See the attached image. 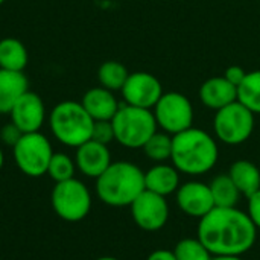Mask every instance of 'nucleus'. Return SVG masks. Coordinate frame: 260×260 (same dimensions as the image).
I'll list each match as a JSON object with an SVG mask.
<instances>
[{"mask_svg": "<svg viewBox=\"0 0 260 260\" xmlns=\"http://www.w3.org/2000/svg\"><path fill=\"white\" fill-rule=\"evenodd\" d=\"M248 213L238 207H215L200 219L197 238L212 256H244L257 239Z\"/></svg>", "mask_w": 260, "mask_h": 260, "instance_id": "nucleus-1", "label": "nucleus"}, {"mask_svg": "<svg viewBox=\"0 0 260 260\" xmlns=\"http://www.w3.org/2000/svg\"><path fill=\"white\" fill-rule=\"evenodd\" d=\"M219 158L216 139L204 129L189 128L172 136L171 163L180 174L198 177L210 172Z\"/></svg>", "mask_w": 260, "mask_h": 260, "instance_id": "nucleus-2", "label": "nucleus"}, {"mask_svg": "<svg viewBox=\"0 0 260 260\" xmlns=\"http://www.w3.org/2000/svg\"><path fill=\"white\" fill-rule=\"evenodd\" d=\"M145 190V172L131 161H113L96 178L98 198L110 207H129Z\"/></svg>", "mask_w": 260, "mask_h": 260, "instance_id": "nucleus-3", "label": "nucleus"}, {"mask_svg": "<svg viewBox=\"0 0 260 260\" xmlns=\"http://www.w3.org/2000/svg\"><path fill=\"white\" fill-rule=\"evenodd\" d=\"M94 120L81 102L62 101L49 113V128L53 137L69 148H78L91 139Z\"/></svg>", "mask_w": 260, "mask_h": 260, "instance_id": "nucleus-4", "label": "nucleus"}, {"mask_svg": "<svg viewBox=\"0 0 260 260\" xmlns=\"http://www.w3.org/2000/svg\"><path fill=\"white\" fill-rule=\"evenodd\" d=\"M114 140L128 149H139L157 133V122L152 110L133 105H120L111 119Z\"/></svg>", "mask_w": 260, "mask_h": 260, "instance_id": "nucleus-5", "label": "nucleus"}, {"mask_svg": "<svg viewBox=\"0 0 260 260\" xmlns=\"http://www.w3.org/2000/svg\"><path fill=\"white\" fill-rule=\"evenodd\" d=\"M254 113H251L239 101L218 110L213 119L215 137L229 146H238L245 143L254 131Z\"/></svg>", "mask_w": 260, "mask_h": 260, "instance_id": "nucleus-6", "label": "nucleus"}, {"mask_svg": "<svg viewBox=\"0 0 260 260\" xmlns=\"http://www.w3.org/2000/svg\"><path fill=\"white\" fill-rule=\"evenodd\" d=\"M53 212L67 222L82 221L91 210V193L78 178L55 183L52 190Z\"/></svg>", "mask_w": 260, "mask_h": 260, "instance_id": "nucleus-7", "label": "nucleus"}, {"mask_svg": "<svg viewBox=\"0 0 260 260\" xmlns=\"http://www.w3.org/2000/svg\"><path fill=\"white\" fill-rule=\"evenodd\" d=\"M12 155L17 168L24 175L38 178L47 174L53 149L49 139L37 131L23 134L17 145L12 148Z\"/></svg>", "mask_w": 260, "mask_h": 260, "instance_id": "nucleus-8", "label": "nucleus"}, {"mask_svg": "<svg viewBox=\"0 0 260 260\" xmlns=\"http://www.w3.org/2000/svg\"><path fill=\"white\" fill-rule=\"evenodd\" d=\"M157 126L171 134H180L193 126V105L187 96L178 91L163 93L152 108Z\"/></svg>", "mask_w": 260, "mask_h": 260, "instance_id": "nucleus-9", "label": "nucleus"}, {"mask_svg": "<svg viewBox=\"0 0 260 260\" xmlns=\"http://www.w3.org/2000/svg\"><path fill=\"white\" fill-rule=\"evenodd\" d=\"M136 225L145 232L161 230L169 219V204L166 197L143 190L129 206Z\"/></svg>", "mask_w": 260, "mask_h": 260, "instance_id": "nucleus-10", "label": "nucleus"}, {"mask_svg": "<svg viewBox=\"0 0 260 260\" xmlns=\"http://www.w3.org/2000/svg\"><path fill=\"white\" fill-rule=\"evenodd\" d=\"M120 93L126 105L152 110L165 91L160 79L152 73L134 72L129 73Z\"/></svg>", "mask_w": 260, "mask_h": 260, "instance_id": "nucleus-11", "label": "nucleus"}, {"mask_svg": "<svg viewBox=\"0 0 260 260\" xmlns=\"http://www.w3.org/2000/svg\"><path fill=\"white\" fill-rule=\"evenodd\" d=\"M175 200L178 209L186 216L197 219H201L212 209H215V201L209 184L198 180H190L180 184L175 192Z\"/></svg>", "mask_w": 260, "mask_h": 260, "instance_id": "nucleus-12", "label": "nucleus"}, {"mask_svg": "<svg viewBox=\"0 0 260 260\" xmlns=\"http://www.w3.org/2000/svg\"><path fill=\"white\" fill-rule=\"evenodd\" d=\"M9 116L11 122L15 123L23 134L37 133L46 122V107L43 99L37 93L27 90L15 102Z\"/></svg>", "mask_w": 260, "mask_h": 260, "instance_id": "nucleus-13", "label": "nucleus"}, {"mask_svg": "<svg viewBox=\"0 0 260 260\" xmlns=\"http://www.w3.org/2000/svg\"><path fill=\"white\" fill-rule=\"evenodd\" d=\"M75 163H76V169L82 175L96 180L113 163L108 145H102L90 139L88 142L76 148Z\"/></svg>", "mask_w": 260, "mask_h": 260, "instance_id": "nucleus-14", "label": "nucleus"}, {"mask_svg": "<svg viewBox=\"0 0 260 260\" xmlns=\"http://www.w3.org/2000/svg\"><path fill=\"white\" fill-rule=\"evenodd\" d=\"M200 101L209 110H221L238 101V87L230 84L224 76H213L200 87Z\"/></svg>", "mask_w": 260, "mask_h": 260, "instance_id": "nucleus-15", "label": "nucleus"}, {"mask_svg": "<svg viewBox=\"0 0 260 260\" xmlns=\"http://www.w3.org/2000/svg\"><path fill=\"white\" fill-rule=\"evenodd\" d=\"M81 104L94 122L111 120L117 110L120 108V104L114 96V91L104 88L101 85L87 90L81 99Z\"/></svg>", "mask_w": 260, "mask_h": 260, "instance_id": "nucleus-16", "label": "nucleus"}, {"mask_svg": "<svg viewBox=\"0 0 260 260\" xmlns=\"http://www.w3.org/2000/svg\"><path fill=\"white\" fill-rule=\"evenodd\" d=\"M180 172L171 163H155L145 172V189L161 197H169L180 187Z\"/></svg>", "mask_w": 260, "mask_h": 260, "instance_id": "nucleus-17", "label": "nucleus"}, {"mask_svg": "<svg viewBox=\"0 0 260 260\" xmlns=\"http://www.w3.org/2000/svg\"><path fill=\"white\" fill-rule=\"evenodd\" d=\"M29 90V81L23 72L0 69V114H9L15 102Z\"/></svg>", "mask_w": 260, "mask_h": 260, "instance_id": "nucleus-18", "label": "nucleus"}, {"mask_svg": "<svg viewBox=\"0 0 260 260\" xmlns=\"http://www.w3.org/2000/svg\"><path fill=\"white\" fill-rule=\"evenodd\" d=\"M229 175L245 198L260 189V169L250 160H236L230 166Z\"/></svg>", "mask_w": 260, "mask_h": 260, "instance_id": "nucleus-19", "label": "nucleus"}, {"mask_svg": "<svg viewBox=\"0 0 260 260\" xmlns=\"http://www.w3.org/2000/svg\"><path fill=\"white\" fill-rule=\"evenodd\" d=\"M27 49L18 38L5 37L0 40V69L23 72L27 66Z\"/></svg>", "mask_w": 260, "mask_h": 260, "instance_id": "nucleus-20", "label": "nucleus"}, {"mask_svg": "<svg viewBox=\"0 0 260 260\" xmlns=\"http://www.w3.org/2000/svg\"><path fill=\"white\" fill-rule=\"evenodd\" d=\"M215 207H236L242 193L229 174H219L209 183Z\"/></svg>", "mask_w": 260, "mask_h": 260, "instance_id": "nucleus-21", "label": "nucleus"}, {"mask_svg": "<svg viewBox=\"0 0 260 260\" xmlns=\"http://www.w3.org/2000/svg\"><path fill=\"white\" fill-rule=\"evenodd\" d=\"M129 76L128 69L120 61H105L98 69V81L101 87L108 88L111 91H120L123 84Z\"/></svg>", "mask_w": 260, "mask_h": 260, "instance_id": "nucleus-22", "label": "nucleus"}, {"mask_svg": "<svg viewBox=\"0 0 260 260\" xmlns=\"http://www.w3.org/2000/svg\"><path fill=\"white\" fill-rule=\"evenodd\" d=\"M238 101L251 113L260 114V70L247 73L244 82L238 87Z\"/></svg>", "mask_w": 260, "mask_h": 260, "instance_id": "nucleus-23", "label": "nucleus"}, {"mask_svg": "<svg viewBox=\"0 0 260 260\" xmlns=\"http://www.w3.org/2000/svg\"><path fill=\"white\" fill-rule=\"evenodd\" d=\"M142 149L154 163H166L172 157V136L165 131H157Z\"/></svg>", "mask_w": 260, "mask_h": 260, "instance_id": "nucleus-24", "label": "nucleus"}, {"mask_svg": "<svg viewBox=\"0 0 260 260\" xmlns=\"http://www.w3.org/2000/svg\"><path fill=\"white\" fill-rule=\"evenodd\" d=\"M75 172H76L75 158H72L66 152H53L49 168H47V175L55 183H61V181L73 178Z\"/></svg>", "mask_w": 260, "mask_h": 260, "instance_id": "nucleus-25", "label": "nucleus"}, {"mask_svg": "<svg viewBox=\"0 0 260 260\" xmlns=\"http://www.w3.org/2000/svg\"><path fill=\"white\" fill-rule=\"evenodd\" d=\"M177 260H210L212 254L198 238H184L172 250Z\"/></svg>", "mask_w": 260, "mask_h": 260, "instance_id": "nucleus-26", "label": "nucleus"}, {"mask_svg": "<svg viewBox=\"0 0 260 260\" xmlns=\"http://www.w3.org/2000/svg\"><path fill=\"white\" fill-rule=\"evenodd\" d=\"M91 140L102 145H110L114 140V128L111 120H96L93 123Z\"/></svg>", "mask_w": 260, "mask_h": 260, "instance_id": "nucleus-27", "label": "nucleus"}, {"mask_svg": "<svg viewBox=\"0 0 260 260\" xmlns=\"http://www.w3.org/2000/svg\"><path fill=\"white\" fill-rule=\"evenodd\" d=\"M21 136H23L21 129L15 123H12V122L3 125L2 129H0V140L6 146H11V148H14L17 145V142L21 139Z\"/></svg>", "mask_w": 260, "mask_h": 260, "instance_id": "nucleus-28", "label": "nucleus"}, {"mask_svg": "<svg viewBox=\"0 0 260 260\" xmlns=\"http://www.w3.org/2000/svg\"><path fill=\"white\" fill-rule=\"evenodd\" d=\"M248 200V216L253 221V224L256 225V229L260 230V189L253 193L251 197L247 198Z\"/></svg>", "mask_w": 260, "mask_h": 260, "instance_id": "nucleus-29", "label": "nucleus"}, {"mask_svg": "<svg viewBox=\"0 0 260 260\" xmlns=\"http://www.w3.org/2000/svg\"><path fill=\"white\" fill-rule=\"evenodd\" d=\"M247 73H248V72H245L241 66H230V67L224 72L222 76H224L230 84H233L235 87H239V85L244 82Z\"/></svg>", "mask_w": 260, "mask_h": 260, "instance_id": "nucleus-30", "label": "nucleus"}, {"mask_svg": "<svg viewBox=\"0 0 260 260\" xmlns=\"http://www.w3.org/2000/svg\"><path fill=\"white\" fill-rule=\"evenodd\" d=\"M146 260H177L172 250H155L152 251Z\"/></svg>", "mask_w": 260, "mask_h": 260, "instance_id": "nucleus-31", "label": "nucleus"}, {"mask_svg": "<svg viewBox=\"0 0 260 260\" xmlns=\"http://www.w3.org/2000/svg\"><path fill=\"white\" fill-rule=\"evenodd\" d=\"M210 260H244L242 256H212Z\"/></svg>", "mask_w": 260, "mask_h": 260, "instance_id": "nucleus-32", "label": "nucleus"}, {"mask_svg": "<svg viewBox=\"0 0 260 260\" xmlns=\"http://www.w3.org/2000/svg\"><path fill=\"white\" fill-rule=\"evenodd\" d=\"M3 165H5V154H3V151H2V148H0V171H2V168H3Z\"/></svg>", "mask_w": 260, "mask_h": 260, "instance_id": "nucleus-33", "label": "nucleus"}, {"mask_svg": "<svg viewBox=\"0 0 260 260\" xmlns=\"http://www.w3.org/2000/svg\"><path fill=\"white\" fill-rule=\"evenodd\" d=\"M96 260H119V259H116V257H111V256H105V257H99V259H96Z\"/></svg>", "mask_w": 260, "mask_h": 260, "instance_id": "nucleus-34", "label": "nucleus"}, {"mask_svg": "<svg viewBox=\"0 0 260 260\" xmlns=\"http://www.w3.org/2000/svg\"><path fill=\"white\" fill-rule=\"evenodd\" d=\"M5 2H6V0H0V5H3Z\"/></svg>", "mask_w": 260, "mask_h": 260, "instance_id": "nucleus-35", "label": "nucleus"}]
</instances>
